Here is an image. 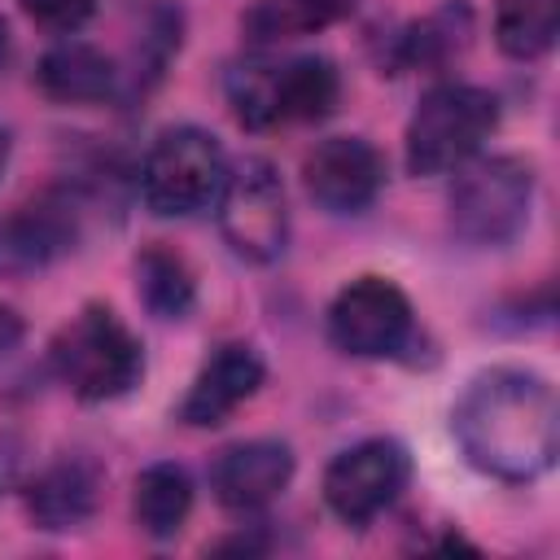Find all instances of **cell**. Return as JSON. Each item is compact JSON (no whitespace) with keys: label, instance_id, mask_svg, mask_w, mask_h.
Here are the masks:
<instances>
[{"label":"cell","instance_id":"cell-1","mask_svg":"<svg viewBox=\"0 0 560 560\" xmlns=\"http://www.w3.org/2000/svg\"><path fill=\"white\" fill-rule=\"evenodd\" d=\"M451 433L477 472L534 481L556 464L560 446L556 389L529 368H486L464 385L451 411Z\"/></svg>","mask_w":560,"mask_h":560},{"label":"cell","instance_id":"cell-2","mask_svg":"<svg viewBox=\"0 0 560 560\" xmlns=\"http://www.w3.org/2000/svg\"><path fill=\"white\" fill-rule=\"evenodd\" d=\"M52 372L61 385L83 402H109L140 385L144 376V350L136 332L101 302H88L48 346Z\"/></svg>","mask_w":560,"mask_h":560},{"label":"cell","instance_id":"cell-3","mask_svg":"<svg viewBox=\"0 0 560 560\" xmlns=\"http://www.w3.org/2000/svg\"><path fill=\"white\" fill-rule=\"evenodd\" d=\"M499 127L494 92L477 83H438L420 96L407 122V171L446 175L464 166Z\"/></svg>","mask_w":560,"mask_h":560},{"label":"cell","instance_id":"cell-4","mask_svg":"<svg viewBox=\"0 0 560 560\" xmlns=\"http://www.w3.org/2000/svg\"><path fill=\"white\" fill-rule=\"evenodd\" d=\"M228 96L236 118L262 131L280 122L328 118L341 96V79L328 57H293L284 66H241L228 79Z\"/></svg>","mask_w":560,"mask_h":560},{"label":"cell","instance_id":"cell-5","mask_svg":"<svg viewBox=\"0 0 560 560\" xmlns=\"http://www.w3.org/2000/svg\"><path fill=\"white\" fill-rule=\"evenodd\" d=\"M228 175L223 144L201 127H166L144 166H140V197L162 219H184L206 210Z\"/></svg>","mask_w":560,"mask_h":560},{"label":"cell","instance_id":"cell-6","mask_svg":"<svg viewBox=\"0 0 560 560\" xmlns=\"http://www.w3.org/2000/svg\"><path fill=\"white\" fill-rule=\"evenodd\" d=\"M534 206V166L521 158H481L451 188V232L468 245H508Z\"/></svg>","mask_w":560,"mask_h":560},{"label":"cell","instance_id":"cell-7","mask_svg":"<svg viewBox=\"0 0 560 560\" xmlns=\"http://www.w3.org/2000/svg\"><path fill=\"white\" fill-rule=\"evenodd\" d=\"M219 228L232 254H241L245 262H271L284 254L289 206H284V184L267 158H245L223 175Z\"/></svg>","mask_w":560,"mask_h":560},{"label":"cell","instance_id":"cell-8","mask_svg":"<svg viewBox=\"0 0 560 560\" xmlns=\"http://www.w3.org/2000/svg\"><path fill=\"white\" fill-rule=\"evenodd\" d=\"M328 337L337 350H346L354 359H394L411 346L416 315L398 284H389L381 276H359L332 298Z\"/></svg>","mask_w":560,"mask_h":560},{"label":"cell","instance_id":"cell-9","mask_svg":"<svg viewBox=\"0 0 560 560\" xmlns=\"http://www.w3.org/2000/svg\"><path fill=\"white\" fill-rule=\"evenodd\" d=\"M411 459L394 438H368L341 451L324 472V503L346 525H368L381 516L407 486Z\"/></svg>","mask_w":560,"mask_h":560},{"label":"cell","instance_id":"cell-10","mask_svg":"<svg viewBox=\"0 0 560 560\" xmlns=\"http://www.w3.org/2000/svg\"><path fill=\"white\" fill-rule=\"evenodd\" d=\"M302 184L311 201L328 214H359L381 197L385 158L363 136H328L302 162Z\"/></svg>","mask_w":560,"mask_h":560},{"label":"cell","instance_id":"cell-11","mask_svg":"<svg viewBox=\"0 0 560 560\" xmlns=\"http://www.w3.org/2000/svg\"><path fill=\"white\" fill-rule=\"evenodd\" d=\"M293 481V451L276 438L236 442L214 455L210 490L228 512H258Z\"/></svg>","mask_w":560,"mask_h":560},{"label":"cell","instance_id":"cell-12","mask_svg":"<svg viewBox=\"0 0 560 560\" xmlns=\"http://www.w3.org/2000/svg\"><path fill=\"white\" fill-rule=\"evenodd\" d=\"M74 236H79L74 210L52 197L0 214V276L22 280L52 267L61 254L74 249Z\"/></svg>","mask_w":560,"mask_h":560},{"label":"cell","instance_id":"cell-13","mask_svg":"<svg viewBox=\"0 0 560 560\" xmlns=\"http://www.w3.org/2000/svg\"><path fill=\"white\" fill-rule=\"evenodd\" d=\"M258 385H262V359L249 346H219L192 376V385L179 402V420L192 429H214L241 402H249L258 394Z\"/></svg>","mask_w":560,"mask_h":560},{"label":"cell","instance_id":"cell-14","mask_svg":"<svg viewBox=\"0 0 560 560\" xmlns=\"http://www.w3.org/2000/svg\"><path fill=\"white\" fill-rule=\"evenodd\" d=\"M96 503H101V472L88 459H61L44 468L26 490V512L48 534L79 529L83 521H92Z\"/></svg>","mask_w":560,"mask_h":560},{"label":"cell","instance_id":"cell-15","mask_svg":"<svg viewBox=\"0 0 560 560\" xmlns=\"http://www.w3.org/2000/svg\"><path fill=\"white\" fill-rule=\"evenodd\" d=\"M39 92L52 96V101H66V105H96V101H109L114 96V83H118V70L114 61L83 44V39H61L52 44L44 57H39Z\"/></svg>","mask_w":560,"mask_h":560},{"label":"cell","instance_id":"cell-16","mask_svg":"<svg viewBox=\"0 0 560 560\" xmlns=\"http://www.w3.org/2000/svg\"><path fill=\"white\" fill-rule=\"evenodd\" d=\"M131 512L149 538H175L192 512V477L179 464H149L136 477Z\"/></svg>","mask_w":560,"mask_h":560},{"label":"cell","instance_id":"cell-17","mask_svg":"<svg viewBox=\"0 0 560 560\" xmlns=\"http://www.w3.org/2000/svg\"><path fill=\"white\" fill-rule=\"evenodd\" d=\"M136 293L149 306V315L158 319H184L197 302V280L188 271V262L166 249V245H149L136 258Z\"/></svg>","mask_w":560,"mask_h":560},{"label":"cell","instance_id":"cell-18","mask_svg":"<svg viewBox=\"0 0 560 560\" xmlns=\"http://www.w3.org/2000/svg\"><path fill=\"white\" fill-rule=\"evenodd\" d=\"M560 0H499L494 39L516 61H538L556 44Z\"/></svg>","mask_w":560,"mask_h":560},{"label":"cell","instance_id":"cell-19","mask_svg":"<svg viewBox=\"0 0 560 560\" xmlns=\"http://www.w3.org/2000/svg\"><path fill=\"white\" fill-rule=\"evenodd\" d=\"M468 35V9L464 4H451L442 13H433L429 22H420L407 39H402V57L416 61V66H433V61H446Z\"/></svg>","mask_w":560,"mask_h":560},{"label":"cell","instance_id":"cell-20","mask_svg":"<svg viewBox=\"0 0 560 560\" xmlns=\"http://www.w3.org/2000/svg\"><path fill=\"white\" fill-rule=\"evenodd\" d=\"M18 4L26 9V18H35L48 31H79L96 13V0H18Z\"/></svg>","mask_w":560,"mask_h":560},{"label":"cell","instance_id":"cell-21","mask_svg":"<svg viewBox=\"0 0 560 560\" xmlns=\"http://www.w3.org/2000/svg\"><path fill=\"white\" fill-rule=\"evenodd\" d=\"M354 0H293V9L306 18V26H324V22H337L341 13H350Z\"/></svg>","mask_w":560,"mask_h":560},{"label":"cell","instance_id":"cell-22","mask_svg":"<svg viewBox=\"0 0 560 560\" xmlns=\"http://www.w3.org/2000/svg\"><path fill=\"white\" fill-rule=\"evenodd\" d=\"M22 332H26V324H22V315L9 306V302H0V359L22 341Z\"/></svg>","mask_w":560,"mask_h":560},{"label":"cell","instance_id":"cell-23","mask_svg":"<svg viewBox=\"0 0 560 560\" xmlns=\"http://www.w3.org/2000/svg\"><path fill=\"white\" fill-rule=\"evenodd\" d=\"M9 57H13V35H9V22L0 18V70L9 66Z\"/></svg>","mask_w":560,"mask_h":560},{"label":"cell","instance_id":"cell-24","mask_svg":"<svg viewBox=\"0 0 560 560\" xmlns=\"http://www.w3.org/2000/svg\"><path fill=\"white\" fill-rule=\"evenodd\" d=\"M4 162H9V131L0 127V171H4Z\"/></svg>","mask_w":560,"mask_h":560}]
</instances>
